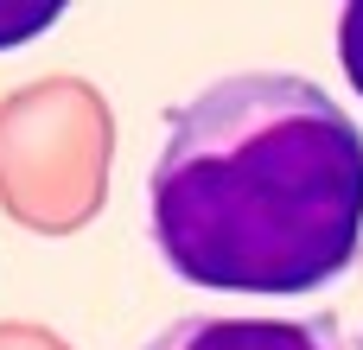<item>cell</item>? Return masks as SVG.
<instances>
[{"label": "cell", "instance_id": "obj_1", "mask_svg": "<svg viewBox=\"0 0 363 350\" xmlns=\"http://www.w3.org/2000/svg\"><path fill=\"white\" fill-rule=\"evenodd\" d=\"M147 242L198 293H325L363 255V128L300 70L211 77L166 108Z\"/></svg>", "mask_w": 363, "mask_h": 350}, {"label": "cell", "instance_id": "obj_2", "mask_svg": "<svg viewBox=\"0 0 363 350\" xmlns=\"http://www.w3.org/2000/svg\"><path fill=\"white\" fill-rule=\"evenodd\" d=\"M140 350H345L338 319H287V312H185Z\"/></svg>", "mask_w": 363, "mask_h": 350}, {"label": "cell", "instance_id": "obj_3", "mask_svg": "<svg viewBox=\"0 0 363 350\" xmlns=\"http://www.w3.org/2000/svg\"><path fill=\"white\" fill-rule=\"evenodd\" d=\"M57 19H64V0H0V51L45 38Z\"/></svg>", "mask_w": 363, "mask_h": 350}, {"label": "cell", "instance_id": "obj_4", "mask_svg": "<svg viewBox=\"0 0 363 350\" xmlns=\"http://www.w3.org/2000/svg\"><path fill=\"white\" fill-rule=\"evenodd\" d=\"M332 45H338V70H345V83L357 89V102H363V0L338 6V19H332Z\"/></svg>", "mask_w": 363, "mask_h": 350}, {"label": "cell", "instance_id": "obj_5", "mask_svg": "<svg viewBox=\"0 0 363 350\" xmlns=\"http://www.w3.org/2000/svg\"><path fill=\"white\" fill-rule=\"evenodd\" d=\"M357 350H363V338H357Z\"/></svg>", "mask_w": 363, "mask_h": 350}]
</instances>
